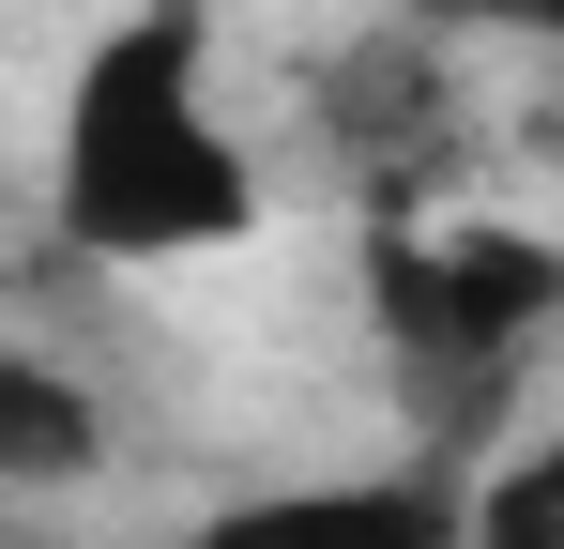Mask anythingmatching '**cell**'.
<instances>
[{
  "label": "cell",
  "instance_id": "obj_1",
  "mask_svg": "<svg viewBox=\"0 0 564 549\" xmlns=\"http://www.w3.org/2000/svg\"><path fill=\"white\" fill-rule=\"evenodd\" d=\"M260 214H275L260 153L214 107V15L198 0L107 15L62 77V122H46V229L107 274H184L260 245Z\"/></svg>",
  "mask_w": 564,
  "mask_h": 549
},
{
  "label": "cell",
  "instance_id": "obj_4",
  "mask_svg": "<svg viewBox=\"0 0 564 549\" xmlns=\"http://www.w3.org/2000/svg\"><path fill=\"white\" fill-rule=\"evenodd\" d=\"M62 473H93V412L46 352H15L0 366V488H62Z\"/></svg>",
  "mask_w": 564,
  "mask_h": 549
},
{
  "label": "cell",
  "instance_id": "obj_6",
  "mask_svg": "<svg viewBox=\"0 0 564 549\" xmlns=\"http://www.w3.org/2000/svg\"><path fill=\"white\" fill-rule=\"evenodd\" d=\"M412 31H443V46H550L564 62V0H397Z\"/></svg>",
  "mask_w": 564,
  "mask_h": 549
},
{
  "label": "cell",
  "instance_id": "obj_2",
  "mask_svg": "<svg viewBox=\"0 0 564 549\" xmlns=\"http://www.w3.org/2000/svg\"><path fill=\"white\" fill-rule=\"evenodd\" d=\"M367 321L412 381H519L534 336L564 321V245L519 229V214H443V229H381L367 245Z\"/></svg>",
  "mask_w": 564,
  "mask_h": 549
},
{
  "label": "cell",
  "instance_id": "obj_5",
  "mask_svg": "<svg viewBox=\"0 0 564 549\" xmlns=\"http://www.w3.org/2000/svg\"><path fill=\"white\" fill-rule=\"evenodd\" d=\"M473 549H564V412L473 473Z\"/></svg>",
  "mask_w": 564,
  "mask_h": 549
},
{
  "label": "cell",
  "instance_id": "obj_3",
  "mask_svg": "<svg viewBox=\"0 0 564 549\" xmlns=\"http://www.w3.org/2000/svg\"><path fill=\"white\" fill-rule=\"evenodd\" d=\"M169 549H473V473L458 458H381V473H275L198 504Z\"/></svg>",
  "mask_w": 564,
  "mask_h": 549
}]
</instances>
